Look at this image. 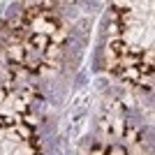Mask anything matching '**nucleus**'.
<instances>
[{"instance_id": "f257e3e1", "label": "nucleus", "mask_w": 155, "mask_h": 155, "mask_svg": "<svg viewBox=\"0 0 155 155\" xmlns=\"http://www.w3.org/2000/svg\"><path fill=\"white\" fill-rule=\"evenodd\" d=\"M28 46H37V49H46V46L51 44V39H49V35H37V32H35V35H30V37H28V42H26Z\"/></svg>"}, {"instance_id": "f03ea898", "label": "nucleus", "mask_w": 155, "mask_h": 155, "mask_svg": "<svg viewBox=\"0 0 155 155\" xmlns=\"http://www.w3.org/2000/svg\"><path fill=\"white\" fill-rule=\"evenodd\" d=\"M44 56H46V63H51L53 58H60V56H63V46L60 44H49L44 49Z\"/></svg>"}, {"instance_id": "7ed1b4c3", "label": "nucleus", "mask_w": 155, "mask_h": 155, "mask_svg": "<svg viewBox=\"0 0 155 155\" xmlns=\"http://www.w3.org/2000/svg\"><path fill=\"white\" fill-rule=\"evenodd\" d=\"M14 130H16L19 139H26V141H28V139L32 137V127H28V125H23V123H16V127H14Z\"/></svg>"}, {"instance_id": "20e7f679", "label": "nucleus", "mask_w": 155, "mask_h": 155, "mask_svg": "<svg viewBox=\"0 0 155 155\" xmlns=\"http://www.w3.org/2000/svg\"><path fill=\"white\" fill-rule=\"evenodd\" d=\"M26 143H28V148H30L32 153H37V150H42V139H39V137H35V134H32V137L28 139Z\"/></svg>"}, {"instance_id": "39448f33", "label": "nucleus", "mask_w": 155, "mask_h": 155, "mask_svg": "<svg viewBox=\"0 0 155 155\" xmlns=\"http://www.w3.org/2000/svg\"><path fill=\"white\" fill-rule=\"evenodd\" d=\"M19 123L28 125V127H35V125H37L39 120H37L35 116H32V114H23V116H19Z\"/></svg>"}, {"instance_id": "423d86ee", "label": "nucleus", "mask_w": 155, "mask_h": 155, "mask_svg": "<svg viewBox=\"0 0 155 155\" xmlns=\"http://www.w3.org/2000/svg\"><path fill=\"white\" fill-rule=\"evenodd\" d=\"M14 107L21 111V116H23V114H30V104L23 102V100H16V102H14Z\"/></svg>"}, {"instance_id": "0eeeda50", "label": "nucleus", "mask_w": 155, "mask_h": 155, "mask_svg": "<svg viewBox=\"0 0 155 155\" xmlns=\"http://www.w3.org/2000/svg\"><path fill=\"white\" fill-rule=\"evenodd\" d=\"M125 139H127L130 143H134V141H137V130L132 127V125H127V127H125Z\"/></svg>"}, {"instance_id": "6e6552de", "label": "nucleus", "mask_w": 155, "mask_h": 155, "mask_svg": "<svg viewBox=\"0 0 155 155\" xmlns=\"http://www.w3.org/2000/svg\"><path fill=\"white\" fill-rule=\"evenodd\" d=\"M111 155H125V148L123 146H116V148L111 150Z\"/></svg>"}, {"instance_id": "1a4fd4ad", "label": "nucleus", "mask_w": 155, "mask_h": 155, "mask_svg": "<svg viewBox=\"0 0 155 155\" xmlns=\"http://www.w3.org/2000/svg\"><path fill=\"white\" fill-rule=\"evenodd\" d=\"M32 155H44V153H42V150H37V153H32Z\"/></svg>"}]
</instances>
